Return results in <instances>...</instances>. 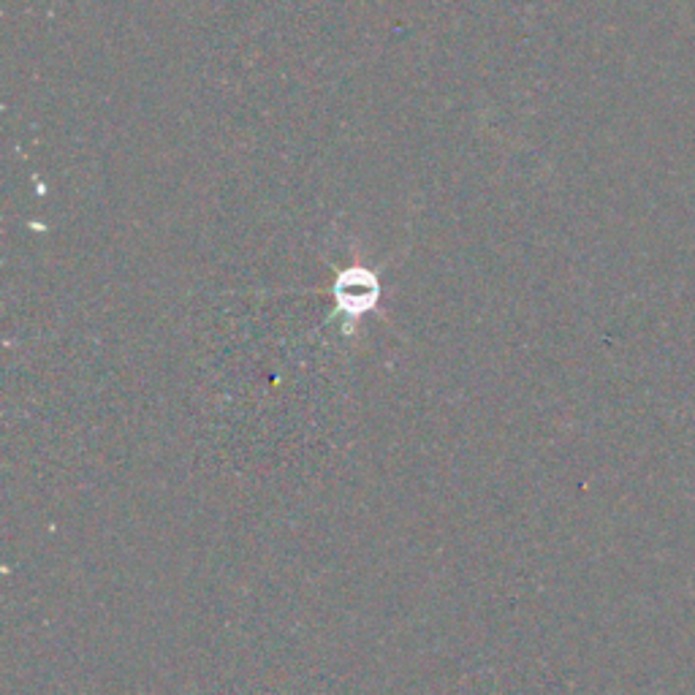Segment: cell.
Here are the masks:
<instances>
[{
	"label": "cell",
	"instance_id": "1",
	"mask_svg": "<svg viewBox=\"0 0 695 695\" xmlns=\"http://www.w3.org/2000/svg\"><path fill=\"white\" fill-rule=\"evenodd\" d=\"M378 280L367 269H348L337 277L335 286V299L337 307L348 316H361V313L372 310L375 301H378Z\"/></svg>",
	"mask_w": 695,
	"mask_h": 695
}]
</instances>
